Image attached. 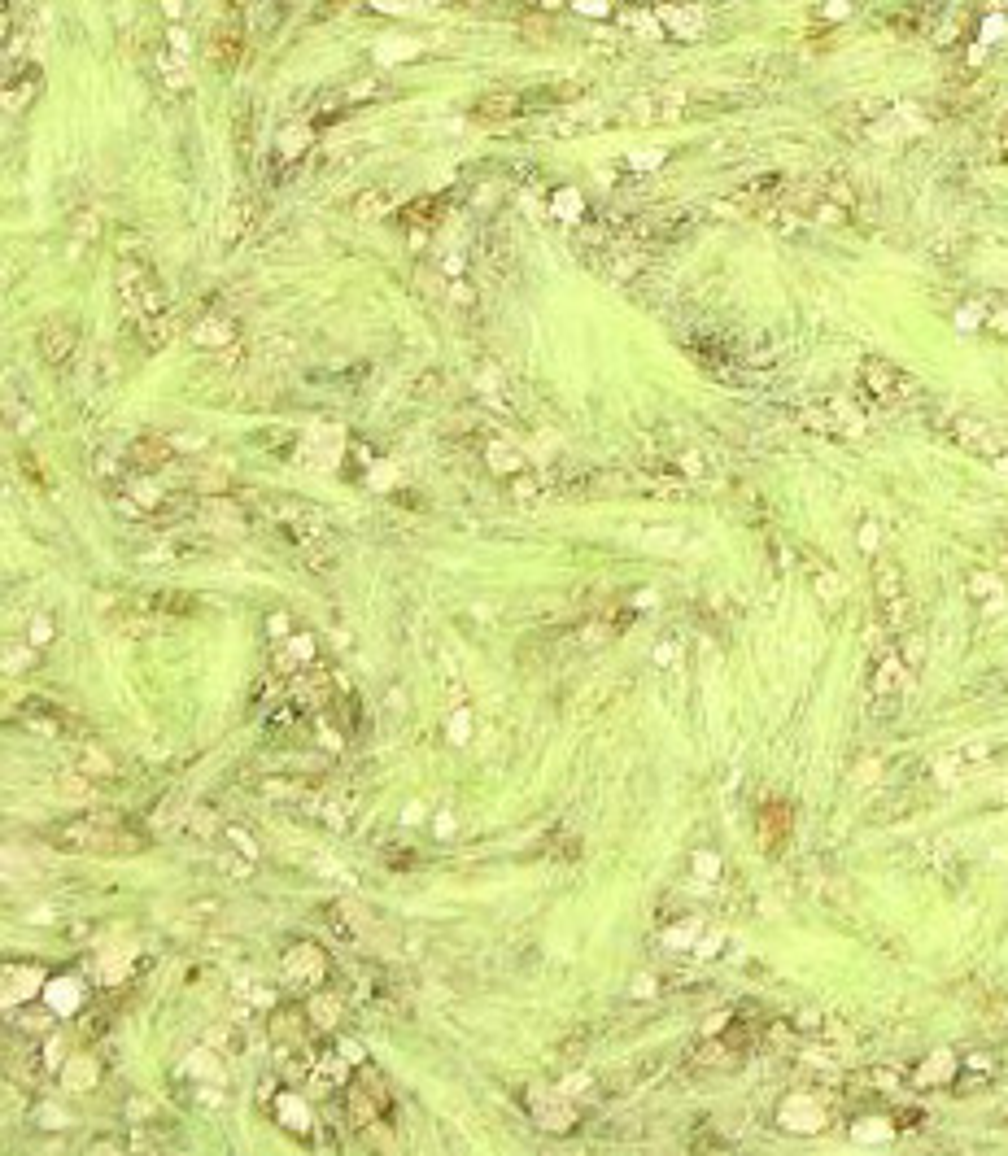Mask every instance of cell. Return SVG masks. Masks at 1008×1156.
<instances>
[{"instance_id": "cell-1", "label": "cell", "mask_w": 1008, "mask_h": 1156, "mask_svg": "<svg viewBox=\"0 0 1008 1156\" xmlns=\"http://www.w3.org/2000/svg\"><path fill=\"white\" fill-rule=\"evenodd\" d=\"M53 838H57V847L92 851V856H131V851L144 847L136 834H127V829L118 821H110V816H75V821L57 825Z\"/></svg>"}, {"instance_id": "cell-2", "label": "cell", "mask_w": 1008, "mask_h": 1156, "mask_svg": "<svg viewBox=\"0 0 1008 1156\" xmlns=\"http://www.w3.org/2000/svg\"><path fill=\"white\" fill-rule=\"evenodd\" d=\"M114 280H118V301H123V310H127L131 319H144V315H158V310H166L158 271H153L144 258H131V254L118 258Z\"/></svg>"}, {"instance_id": "cell-3", "label": "cell", "mask_w": 1008, "mask_h": 1156, "mask_svg": "<svg viewBox=\"0 0 1008 1156\" xmlns=\"http://www.w3.org/2000/svg\"><path fill=\"white\" fill-rule=\"evenodd\" d=\"M873 598H878V611H882V624L891 633H904L908 624V585H904V568H899L895 559H873Z\"/></svg>"}, {"instance_id": "cell-4", "label": "cell", "mask_w": 1008, "mask_h": 1156, "mask_svg": "<svg viewBox=\"0 0 1008 1156\" xmlns=\"http://www.w3.org/2000/svg\"><path fill=\"white\" fill-rule=\"evenodd\" d=\"M860 389H864V397H873V402L895 406V402L917 397V380H912L908 371H899L895 363H886V358L873 354L860 363Z\"/></svg>"}, {"instance_id": "cell-5", "label": "cell", "mask_w": 1008, "mask_h": 1156, "mask_svg": "<svg viewBox=\"0 0 1008 1156\" xmlns=\"http://www.w3.org/2000/svg\"><path fill=\"white\" fill-rule=\"evenodd\" d=\"M952 441L965 445V450H974V454H987V459H1004L1008 454V428L995 424V419H982V415H956Z\"/></svg>"}, {"instance_id": "cell-6", "label": "cell", "mask_w": 1008, "mask_h": 1156, "mask_svg": "<svg viewBox=\"0 0 1008 1156\" xmlns=\"http://www.w3.org/2000/svg\"><path fill=\"white\" fill-rule=\"evenodd\" d=\"M690 101L694 96L681 92V88H651L624 105V110H629L624 118H629V123H672V118H681L690 110Z\"/></svg>"}, {"instance_id": "cell-7", "label": "cell", "mask_w": 1008, "mask_h": 1156, "mask_svg": "<svg viewBox=\"0 0 1008 1156\" xmlns=\"http://www.w3.org/2000/svg\"><path fill=\"white\" fill-rule=\"evenodd\" d=\"M284 982L297 986V991H315V986L328 978V956L315 943H293L284 951Z\"/></svg>"}, {"instance_id": "cell-8", "label": "cell", "mask_w": 1008, "mask_h": 1156, "mask_svg": "<svg viewBox=\"0 0 1008 1156\" xmlns=\"http://www.w3.org/2000/svg\"><path fill=\"white\" fill-rule=\"evenodd\" d=\"M210 57H214V66H219L223 75H232V70L240 66V57H245V18H240L236 5L227 9V14L219 18V27H214Z\"/></svg>"}, {"instance_id": "cell-9", "label": "cell", "mask_w": 1008, "mask_h": 1156, "mask_svg": "<svg viewBox=\"0 0 1008 1156\" xmlns=\"http://www.w3.org/2000/svg\"><path fill=\"white\" fill-rule=\"evenodd\" d=\"M389 1109V1087H384V1078L376 1074V1069H363V1074L354 1078L350 1087V1113L358 1126H376L380 1113Z\"/></svg>"}, {"instance_id": "cell-10", "label": "cell", "mask_w": 1008, "mask_h": 1156, "mask_svg": "<svg viewBox=\"0 0 1008 1156\" xmlns=\"http://www.w3.org/2000/svg\"><path fill=\"white\" fill-rule=\"evenodd\" d=\"M18 720H22L27 729L44 733V738H66V733L79 729L75 716L62 712L57 703H44V698H27V703H22V712H18Z\"/></svg>"}, {"instance_id": "cell-11", "label": "cell", "mask_w": 1008, "mask_h": 1156, "mask_svg": "<svg viewBox=\"0 0 1008 1156\" xmlns=\"http://www.w3.org/2000/svg\"><path fill=\"white\" fill-rule=\"evenodd\" d=\"M127 467L131 472H144V476H153V472H166L179 454H175V441L171 437H136L127 445Z\"/></svg>"}, {"instance_id": "cell-12", "label": "cell", "mask_w": 1008, "mask_h": 1156, "mask_svg": "<svg viewBox=\"0 0 1008 1156\" xmlns=\"http://www.w3.org/2000/svg\"><path fill=\"white\" fill-rule=\"evenodd\" d=\"M912 677V668L904 664V655L895 650H886V655H878V664H873V677H869V690L878 703H895L899 694H904V685Z\"/></svg>"}, {"instance_id": "cell-13", "label": "cell", "mask_w": 1008, "mask_h": 1156, "mask_svg": "<svg viewBox=\"0 0 1008 1156\" xmlns=\"http://www.w3.org/2000/svg\"><path fill=\"white\" fill-rule=\"evenodd\" d=\"M528 1113H533V1122L542 1130H550V1135H563V1130L576 1126V1109L559 1091H533L528 1095Z\"/></svg>"}, {"instance_id": "cell-14", "label": "cell", "mask_w": 1008, "mask_h": 1156, "mask_svg": "<svg viewBox=\"0 0 1008 1156\" xmlns=\"http://www.w3.org/2000/svg\"><path fill=\"white\" fill-rule=\"evenodd\" d=\"M105 624H110V633H118V637H153L162 629L158 611L140 607V602H118L114 611H105Z\"/></svg>"}, {"instance_id": "cell-15", "label": "cell", "mask_w": 1008, "mask_h": 1156, "mask_svg": "<svg viewBox=\"0 0 1008 1156\" xmlns=\"http://www.w3.org/2000/svg\"><path fill=\"white\" fill-rule=\"evenodd\" d=\"M35 345H40V358H44V363L62 367V363H70V358L79 354V332L70 328L66 319H48L44 328H40V336H35Z\"/></svg>"}, {"instance_id": "cell-16", "label": "cell", "mask_w": 1008, "mask_h": 1156, "mask_svg": "<svg viewBox=\"0 0 1008 1156\" xmlns=\"http://www.w3.org/2000/svg\"><path fill=\"white\" fill-rule=\"evenodd\" d=\"M254 219H258V206H254L249 197H232V201H227V210H223V219H219L223 249H236L240 240L254 232Z\"/></svg>"}, {"instance_id": "cell-17", "label": "cell", "mask_w": 1008, "mask_h": 1156, "mask_svg": "<svg viewBox=\"0 0 1008 1156\" xmlns=\"http://www.w3.org/2000/svg\"><path fill=\"white\" fill-rule=\"evenodd\" d=\"M790 825H795V816H790L786 803H764L760 816H755V834H760L764 851H773V856H777V851L786 847V838H790Z\"/></svg>"}, {"instance_id": "cell-18", "label": "cell", "mask_w": 1008, "mask_h": 1156, "mask_svg": "<svg viewBox=\"0 0 1008 1156\" xmlns=\"http://www.w3.org/2000/svg\"><path fill=\"white\" fill-rule=\"evenodd\" d=\"M328 690H332V685H328V672H319L315 664H310V668H302V672H293L288 698H293L297 707H310V712H315V707L328 703Z\"/></svg>"}, {"instance_id": "cell-19", "label": "cell", "mask_w": 1008, "mask_h": 1156, "mask_svg": "<svg viewBox=\"0 0 1008 1156\" xmlns=\"http://www.w3.org/2000/svg\"><path fill=\"white\" fill-rule=\"evenodd\" d=\"M393 206H398V192H393L389 184H376V188H363L350 201V214L358 223H376V219H384V214H393Z\"/></svg>"}, {"instance_id": "cell-20", "label": "cell", "mask_w": 1008, "mask_h": 1156, "mask_svg": "<svg viewBox=\"0 0 1008 1156\" xmlns=\"http://www.w3.org/2000/svg\"><path fill=\"white\" fill-rule=\"evenodd\" d=\"M598 127H607V114L594 110V105H563L559 118L550 123L555 136H585V131H598Z\"/></svg>"}, {"instance_id": "cell-21", "label": "cell", "mask_w": 1008, "mask_h": 1156, "mask_svg": "<svg viewBox=\"0 0 1008 1156\" xmlns=\"http://www.w3.org/2000/svg\"><path fill=\"white\" fill-rule=\"evenodd\" d=\"M131 328H136V341H140V349H149V354H158V349H166V345H171V336H175V315H171V310H158V315L131 319Z\"/></svg>"}, {"instance_id": "cell-22", "label": "cell", "mask_w": 1008, "mask_h": 1156, "mask_svg": "<svg viewBox=\"0 0 1008 1156\" xmlns=\"http://www.w3.org/2000/svg\"><path fill=\"white\" fill-rule=\"evenodd\" d=\"M75 768L83 777H92L96 786H110V781H118V764L110 760V755L101 751L96 742H83L79 746V755H75Z\"/></svg>"}, {"instance_id": "cell-23", "label": "cell", "mask_w": 1008, "mask_h": 1156, "mask_svg": "<svg viewBox=\"0 0 1008 1156\" xmlns=\"http://www.w3.org/2000/svg\"><path fill=\"white\" fill-rule=\"evenodd\" d=\"M659 22L664 31H677V40H699L703 35V14L694 5H659Z\"/></svg>"}, {"instance_id": "cell-24", "label": "cell", "mask_w": 1008, "mask_h": 1156, "mask_svg": "<svg viewBox=\"0 0 1008 1156\" xmlns=\"http://www.w3.org/2000/svg\"><path fill=\"white\" fill-rule=\"evenodd\" d=\"M35 92H40V66H35V62H27V66L18 70V75H9L5 105H9V110H22V105H27Z\"/></svg>"}, {"instance_id": "cell-25", "label": "cell", "mask_w": 1008, "mask_h": 1156, "mask_svg": "<svg viewBox=\"0 0 1008 1156\" xmlns=\"http://www.w3.org/2000/svg\"><path fill=\"white\" fill-rule=\"evenodd\" d=\"M524 105H528V96H520V92H485L476 101V114L480 118H515V114H524Z\"/></svg>"}, {"instance_id": "cell-26", "label": "cell", "mask_w": 1008, "mask_h": 1156, "mask_svg": "<svg viewBox=\"0 0 1008 1156\" xmlns=\"http://www.w3.org/2000/svg\"><path fill=\"white\" fill-rule=\"evenodd\" d=\"M192 341L197 345H206V349H223V345H232V336H236V328H232V319H219V315H210V319H201V323H192Z\"/></svg>"}, {"instance_id": "cell-27", "label": "cell", "mask_w": 1008, "mask_h": 1156, "mask_svg": "<svg viewBox=\"0 0 1008 1156\" xmlns=\"http://www.w3.org/2000/svg\"><path fill=\"white\" fill-rule=\"evenodd\" d=\"M341 995H328V991H315L310 995V1004H306V1017H310V1026L315 1030H332L336 1021H341Z\"/></svg>"}, {"instance_id": "cell-28", "label": "cell", "mask_w": 1008, "mask_h": 1156, "mask_svg": "<svg viewBox=\"0 0 1008 1156\" xmlns=\"http://www.w3.org/2000/svg\"><path fill=\"white\" fill-rule=\"evenodd\" d=\"M332 921H336V930H341V934L363 938V930H367V908H358V903H332Z\"/></svg>"}, {"instance_id": "cell-29", "label": "cell", "mask_w": 1008, "mask_h": 1156, "mask_svg": "<svg viewBox=\"0 0 1008 1156\" xmlns=\"http://www.w3.org/2000/svg\"><path fill=\"white\" fill-rule=\"evenodd\" d=\"M306 144H310V127L297 123V127H284V131H280V144H275V153H280L284 162H288V158H302Z\"/></svg>"}, {"instance_id": "cell-30", "label": "cell", "mask_w": 1008, "mask_h": 1156, "mask_svg": "<svg viewBox=\"0 0 1008 1156\" xmlns=\"http://www.w3.org/2000/svg\"><path fill=\"white\" fill-rule=\"evenodd\" d=\"M306 1013H275L271 1017V1034L280 1043H302V1026H306Z\"/></svg>"}, {"instance_id": "cell-31", "label": "cell", "mask_w": 1008, "mask_h": 1156, "mask_svg": "<svg viewBox=\"0 0 1008 1156\" xmlns=\"http://www.w3.org/2000/svg\"><path fill=\"white\" fill-rule=\"evenodd\" d=\"M485 459H489V467H494L498 476H520L524 472V459L511 450V445H489Z\"/></svg>"}, {"instance_id": "cell-32", "label": "cell", "mask_w": 1008, "mask_h": 1156, "mask_svg": "<svg viewBox=\"0 0 1008 1156\" xmlns=\"http://www.w3.org/2000/svg\"><path fill=\"white\" fill-rule=\"evenodd\" d=\"M96 1078H101V1074H96V1065L83 1061V1056H75V1061L66 1065V1087H70V1091H92Z\"/></svg>"}, {"instance_id": "cell-33", "label": "cell", "mask_w": 1008, "mask_h": 1156, "mask_svg": "<svg viewBox=\"0 0 1008 1156\" xmlns=\"http://www.w3.org/2000/svg\"><path fill=\"white\" fill-rule=\"evenodd\" d=\"M57 790H62V794H75V799H88V794H96V781H92V777H83L79 768H75V773H57Z\"/></svg>"}, {"instance_id": "cell-34", "label": "cell", "mask_w": 1008, "mask_h": 1156, "mask_svg": "<svg viewBox=\"0 0 1008 1156\" xmlns=\"http://www.w3.org/2000/svg\"><path fill=\"white\" fill-rule=\"evenodd\" d=\"M987 328H991V332H1000V336H1008V301H1004V306H995V310H991Z\"/></svg>"}, {"instance_id": "cell-35", "label": "cell", "mask_w": 1008, "mask_h": 1156, "mask_svg": "<svg viewBox=\"0 0 1008 1156\" xmlns=\"http://www.w3.org/2000/svg\"><path fill=\"white\" fill-rule=\"evenodd\" d=\"M22 1026H27V1030H48V1026H53V1008H48V1013H22Z\"/></svg>"}, {"instance_id": "cell-36", "label": "cell", "mask_w": 1008, "mask_h": 1156, "mask_svg": "<svg viewBox=\"0 0 1008 1156\" xmlns=\"http://www.w3.org/2000/svg\"><path fill=\"white\" fill-rule=\"evenodd\" d=\"M31 642H35V646H40V642H53V620H35Z\"/></svg>"}, {"instance_id": "cell-37", "label": "cell", "mask_w": 1008, "mask_h": 1156, "mask_svg": "<svg viewBox=\"0 0 1008 1156\" xmlns=\"http://www.w3.org/2000/svg\"><path fill=\"white\" fill-rule=\"evenodd\" d=\"M995 158H1004V162H1008V118L1000 123V131H995Z\"/></svg>"}, {"instance_id": "cell-38", "label": "cell", "mask_w": 1008, "mask_h": 1156, "mask_svg": "<svg viewBox=\"0 0 1008 1156\" xmlns=\"http://www.w3.org/2000/svg\"><path fill=\"white\" fill-rule=\"evenodd\" d=\"M611 0H581V9H590V14H607Z\"/></svg>"}, {"instance_id": "cell-39", "label": "cell", "mask_w": 1008, "mask_h": 1156, "mask_svg": "<svg viewBox=\"0 0 1008 1156\" xmlns=\"http://www.w3.org/2000/svg\"><path fill=\"white\" fill-rule=\"evenodd\" d=\"M345 5H350V0H323V9H328V14H332V9H345Z\"/></svg>"}, {"instance_id": "cell-40", "label": "cell", "mask_w": 1008, "mask_h": 1156, "mask_svg": "<svg viewBox=\"0 0 1008 1156\" xmlns=\"http://www.w3.org/2000/svg\"><path fill=\"white\" fill-rule=\"evenodd\" d=\"M978 5H982V9H1004L1008 0H978Z\"/></svg>"}, {"instance_id": "cell-41", "label": "cell", "mask_w": 1008, "mask_h": 1156, "mask_svg": "<svg viewBox=\"0 0 1008 1156\" xmlns=\"http://www.w3.org/2000/svg\"><path fill=\"white\" fill-rule=\"evenodd\" d=\"M1000 555H1004V563H1008V537L1000 541Z\"/></svg>"}, {"instance_id": "cell-42", "label": "cell", "mask_w": 1008, "mask_h": 1156, "mask_svg": "<svg viewBox=\"0 0 1008 1156\" xmlns=\"http://www.w3.org/2000/svg\"><path fill=\"white\" fill-rule=\"evenodd\" d=\"M542 5H546V9H555V5H563V0H542Z\"/></svg>"}, {"instance_id": "cell-43", "label": "cell", "mask_w": 1008, "mask_h": 1156, "mask_svg": "<svg viewBox=\"0 0 1008 1156\" xmlns=\"http://www.w3.org/2000/svg\"><path fill=\"white\" fill-rule=\"evenodd\" d=\"M463 5H485V0H463Z\"/></svg>"}]
</instances>
